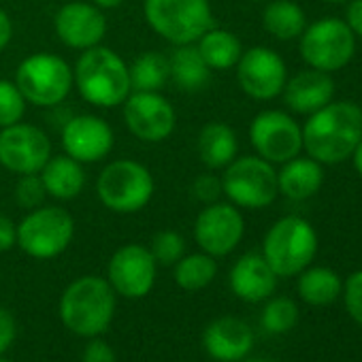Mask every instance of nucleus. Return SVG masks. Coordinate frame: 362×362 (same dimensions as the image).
<instances>
[{
  "mask_svg": "<svg viewBox=\"0 0 362 362\" xmlns=\"http://www.w3.org/2000/svg\"><path fill=\"white\" fill-rule=\"evenodd\" d=\"M362 139V109L349 100H332L309 115L303 126V149L320 164L351 158Z\"/></svg>",
  "mask_w": 362,
  "mask_h": 362,
  "instance_id": "f257e3e1",
  "label": "nucleus"
},
{
  "mask_svg": "<svg viewBox=\"0 0 362 362\" xmlns=\"http://www.w3.org/2000/svg\"><path fill=\"white\" fill-rule=\"evenodd\" d=\"M115 315V290L98 275L75 279L60 296V320L77 337L103 334Z\"/></svg>",
  "mask_w": 362,
  "mask_h": 362,
  "instance_id": "f03ea898",
  "label": "nucleus"
},
{
  "mask_svg": "<svg viewBox=\"0 0 362 362\" xmlns=\"http://www.w3.org/2000/svg\"><path fill=\"white\" fill-rule=\"evenodd\" d=\"M73 83L81 98L100 109L122 105L130 94V77L126 62L109 47H90L77 60Z\"/></svg>",
  "mask_w": 362,
  "mask_h": 362,
  "instance_id": "7ed1b4c3",
  "label": "nucleus"
},
{
  "mask_svg": "<svg viewBox=\"0 0 362 362\" xmlns=\"http://www.w3.org/2000/svg\"><path fill=\"white\" fill-rule=\"evenodd\" d=\"M143 13L149 28L173 45L197 43L214 28L209 0H145Z\"/></svg>",
  "mask_w": 362,
  "mask_h": 362,
  "instance_id": "20e7f679",
  "label": "nucleus"
},
{
  "mask_svg": "<svg viewBox=\"0 0 362 362\" xmlns=\"http://www.w3.org/2000/svg\"><path fill=\"white\" fill-rule=\"evenodd\" d=\"M317 252V233L298 218L288 216L275 222L262 243V256L277 277H292L305 271Z\"/></svg>",
  "mask_w": 362,
  "mask_h": 362,
  "instance_id": "39448f33",
  "label": "nucleus"
},
{
  "mask_svg": "<svg viewBox=\"0 0 362 362\" xmlns=\"http://www.w3.org/2000/svg\"><path fill=\"white\" fill-rule=\"evenodd\" d=\"M156 192L153 177L147 166L136 160H115L103 168L96 181L100 203L115 214H136L151 201Z\"/></svg>",
  "mask_w": 362,
  "mask_h": 362,
  "instance_id": "423d86ee",
  "label": "nucleus"
},
{
  "mask_svg": "<svg viewBox=\"0 0 362 362\" xmlns=\"http://www.w3.org/2000/svg\"><path fill=\"white\" fill-rule=\"evenodd\" d=\"M222 190L237 207L262 209L269 207L277 194V170L260 156L235 158L222 177Z\"/></svg>",
  "mask_w": 362,
  "mask_h": 362,
  "instance_id": "0eeeda50",
  "label": "nucleus"
},
{
  "mask_svg": "<svg viewBox=\"0 0 362 362\" xmlns=\"http://www.w3.org/2000/svg\"><path fill=\"white\" fill-rule=\"evenodd\" d=\"M16 86L26 103L37 107L60 105L73 88L71 66L54 54L41 52L28 56L16 71Z\"/></svg>",
  "mask_w": 362,
  "mask_h": 362,
  "instance_id": "6e6552de",
  "label": "nucleus"
},
{
  "mask_svg": "<svg viewBox=\"0 0 362 362\" xmlns=\"http://www.w3.org/2000/svg\"><path fill=\"white\" fill-rule=\"evenodd\" d=\"M75 235V220L62 207H37L18 226V245L37 260H52L66 252Z\"/></svg>",
  "mask_w": 362,
  "mask_h": 362,
  "instance_id": "1a4fd4ad",
  "label": "nucleus"
},
{
  "mask_svg": "<svg viewBox=\"0 0 362 362\" xmlns=\"http://www.w3.org/2000/svg\"><path fill=\"white\" fill-rule=\"evenodd\" d=\"M356 54V35L343 20L324 18L300 35V56L309 69L332 73L345 69Z\"/></svg>",
  "mask_w": 362,
  "mask_h": 362,
  "instance_id": "9d476101",
  "label": "nucleus"
},
{
  "mask_svg": "<svg viewBox=\"0 0 362 362\" xmlns=\"http://www.w3.org/2000/svg\"><path fill=\"white\" fill-rule=\"evenodd\" d=\"M250 141L260 158L271 164H284L303 149V128L284 111H262L252 119Z\"/></svg>",
  "mask_w": 362,
  "mask_h": 362,
  "instance_id": "9b49d317",
  "label": "nucleus"
},
{
  "mask_svg": "<svg viewBox=\"0 0 362 362\" xmlns=\"http://www.w3.org/2000/svg\"><path fill=\"white\" fill-rule=\"evenodd\" d=\"M52 158L49 136L33 124L0 128V164L16 175L39 173Z\"/></svg>",
  "mask_w": 362,
  "mask_h": 362,
  "instance_id": "f8f14e48",
  "label": "nucleus"
},
{
  "mask_svg": "<svg viewBox=\"0 0 362 362\" xmlns=\"http://www.w3.org/2000/svg\"><path fill=\"white\" fill-rule=\"evenodd\" d=\"M237 79L241 90L256 100H271L284 92L288 69L284 58L269 47H252L237 62Z\"/></svg>",
  "mask_w": 362,
  "mask_h": 362,
  "instance_id": "ddd939ff",
  "label": "nucleus"
},
{
  "mask_svg": "<svg viewBox=\"0 0 362 362\" xmlns=\"http://www.w3.org/2000/svg\"><path fill=\"white\" fill-rule=\"evenodd\" d=\"M107 281L124 298H143L156 284V260L149 247L128 243L119 247L107 269Z\"/></svg>",
  "mask_w": 362,
  "mask_h": 362,
  "instance_id": "4468645a",
  "label": "nucleus"
},
{
  "mask_svg": "<svg viewBox=\"0 0 362 362\" xmlns=\"http://www.w3.org/2000/svg\"><path fill=\"white\" fill-rule=\"evenodd\" d=\"M124 119L128 130L145 141L160 143L175 130V109L160 92H132L124 100Z\"/></svg>",
  "mask_w": 362,
  "mask_h": 362,
  "instance_id": "2eb2a0df",
  "label": "nucleus"
},
{
  "mask_svg": "<svg viewBox=\"0 0 362 362\" xmlns=\"http://www.w3.org/2000/svg\"><path fill=\"white\" fill-rule=\"evenodd\" d=\"M243 233L245 222L241 211L226 203L207 205L194 222V239L199 247L214 258L230 254L241 243Z\"/></svg>",
  "mask_w": 362,
  "mask_h": 362,
  "instance_id": "dca6fc26",
  "label": "nucleus"
},
{
  "mask_svg": "<svg viewBox=\"0 0 362 362\" xmlns=\"http://www.w3.org/2000/svg\"><path fill=\"white\" fill-rule=\"evenodd\" d=\"M113 130L98 115H77L62 128V147L66 156L81 164L100 162L113 149Z\"/></svg>",
  "mask_w": 362,
  "mask_h": 362,
  "instance_id": "f3484780",
  "label": "nucleus"
},
{
  "mask_svg": "<svg viewBox=\"0 0 362 362\" xmlns=\"http://www.w3.org/2000/svg\"><path fill=\"white\" fill-rule=\"evenodd\" d=\"M58 39L71 49H90L100 45L107 35V20L96 5L66 3L54 20Z\"/></svg>",
  "mask_w": 362,
  "mask_h": 362,
  "instance_id": "a211bd4d",
  "label": "nucleus"
},
{
  "mask_svg": "<svg viewBox=\"0 0 362 362\" xmlns=\"http://www.w3.org/2000/svg\"><path fill=\"white\" fill-rule=\"evenodd\" d=\"M203 345L207 354L220 362H237L245 358L254 347L252 328L233 315L214 320L203 332Z\"/></svg>",
  "mask_w": 362,
  "mask_h": 362,
  "instance_id": "6ab92c4d",
  "label": "nucleus"
},
{
  "mask_svg": "<svg viewBox=\"0 0 362 362\" xmlns=\"http://www.w3.org/2000/svg\"><path fill=\"white\" fill-rule=\"evenodd\" d=\"M281 94L290 111L298 115H311L334 100V81L330 73L307 69L288 79Z\"/></svg>",
  "mask_w": 362,
  "mask_h": 362,
  "instance_id": "aec40b11",
  "label": "nucleus"
},
{
  "mask_svg": "<svg viewBox=\"0 0 362 362\" xmlns=\"http://www.w3.org/2000/svg\"><path fill=\"white\" fill-rule=\"evenodd\" d=\"M275 286H277V275L269 267L262 254L241 256L230 271V288L241 300L247 303L264 300L275 292Z\"/></svg>",
  "mask_w": 362,
  "mask_h": 362,
  "instance_id": "412c9836",
  "label": "nucleus"
},
{
  "mask_svg": "<svg viewBox=\"0 0 362 362\" xmlns=\"http://www.w3.org/2000/svg\"><path fill=\"white\" fill-rule=\"evenodd\" d=\"M324 184V168L313 158H292L277 170V188L290 201H307L320 192Z\"/></svg>",
  "mask_w": 362,
  "mask_h": 362,
  "instance_id": "4be33fe9",
  "label": "nucleus"
},
{
  "mask_svg": "<svg viewBox=\"0 0 362 362\" xmlns=\"http://www.w3.org/2000/svg\"><path fill=\"white\" fill-rule=\"evenodd\" d=\"M45 192L58 201H71L79 197L86 188V170L83 164L71 156H52L45 166L39 170Z\"/></svg>",
  "mask_w": 362,
  "mask_h": 362,
  "instance_id": "5701e85b",
  "label": "nucleus"
},
{
  "mask_svg": "<svg viewBox=\"0 0 362 362\" xmlns=\"http://www.w3.org/2000/svg\"><path fill=\"white\" fill-rule=\"evenodd\" d=\"M239 151L237 132L224 122H211L203 126L199 134V156L209 168H226Z\"/></svg>",
  "mask_w": 362,
  "mask_h": 362,
  "instance_id": "b1692460",
  "label": "nucleus"
},
{
  "mask_svg": "<svg viewBox=\"0 0 362 362\" xmlns=\"http://www.w3.org/2000/svg\"><path fill=\"white\" fill-rule=\"evenodd\" d=\"M168 62H170V77L184 92H199L211 79V69L207 66L194 43L177 45Z\"/></svg>",
  "mask_w": 362,
  "mask_h": 362,
  "instance_id": "393cba45",
  "label": "nucleus"
},
{
  "mask_svg": "<svg viewBox=\"0 0 362 362\" xmlns=\"http://www.w3.org/2000/svg\"><path fill=\"white\" fill-rule=\"evenodd\" d=\"M197 49L211 71H228L237 66L243 47L235 33L222 28H209L199 41Z\"/></svg>",
  "mask_w": 362,
  "mask_h": 362,
  "instance_id": "a878e982",
  "label": "nucleus"
},
{
  "mask_svg": "<svg viewBox=\"0 0 362 362\" xmlns=\"http://www.w3.org/2000/svg\"><path fill=\"white\" fill-rule=\"evenodd\" d=\"M262 24L275 39L292 41L298 39L307 28V18L294 0H273L262 13Z\"/></svg>",
  "mask_w": 362,
  "mask_h": 362,
  "instance_id": "bb28decb",
  "label": "nucleus"
},
{
  "mask_svg": "<svg viewBox=\"0 0 362 362\" xmlns=\"http://www.w3.org/2000/svg\"><path fill=\"white\" fill-rule=\"evenodd\" d=\"M130 92H160L170 79V62L158 52H145L128 66Z\"/></svg>",
  "mask_w": 362,
  "mask_h": 362,
  "instance_id": "cd10ccee",
  "label": "nucleus"
},
{
  "mask_svg": "<svg viewBox=\"0 0 362 362\" xmlns=\"http://www.w3.org/2000/svg\"><path fill=\"white\" fill-rule=\"evenodd\" d=\"M298 294L305 303L315 307H326L334 303V298L341 294L343 284L339 275L332 269L326 267H313L298 273Z\"/></svg>",
  "mask_w": 362,
  "mask_h": 362,
  "instance_id": "c85d7f7f",
  "label": "nucleus"
},
{
  "mask_svg": "<svg viewBox=\"0 0 362 362\" xmlns=\"http://www.w3.org/2000/svg\"><path fill=\"white\" fill-rule=\"evenodd\" d=\"M216 275H218L216 258L205 252L184 256L175 264V281L186 292H199L207 288L216 279Z\"/></svg>",
  "mask_w": 362,
  "mask_h": 362,
  "instance_id": "c756f323",
  "label": "nucleus"
},
{
  "mask_svg": "<svg viewBox=\"0 0 362 362\" xmlns=\"http://www.w3.org/2000/svg\"><path fill=\"white\" fill-rule=\"evenodd\" d=\"M298 322V307L294 300L279 296L267 303L262 309V328L271 334H281L294 328Z\"/></svg>",
  "mask_w": 362,
  "mask_h": 362,
  "instance_id": "7c9ffc66",
  "label": "nucleus"
},
{
  "mask_svg": "<svg viewBox=\"0 0 362 362\" xmlns=\"http://www.w3.org/2000/svg\"><path fill=\"white\" fill-rule=\"evenodd\" d=\"M149 252H151L156 264L175 267L186 256V239L177 230H160L158 235H153Z\"/></svg>",
  "mask_w": 362,
  "mask_h": 362,
  "instance_id": "2f4dec72",
  "label": "nucleus"
},
{
  "mask_svg": "<svg viewBox=\"0 0 362 362\" xmlns=\"http://www.w3.org/2000/svg\"><path fill=\"white\" fill-rule=\"evenodd\" d=\"M26 113V98L16 81L0 79V128L22 122Z\"/></svg>",
  "mask_w": 362,
  "mask_h": 362,
  "instance_id": "473e14b6",
  "label": "nucleus"
},
{
  "mask_svg": "<svg viewBox=\"0 0 362 362\" xmlns=\"http://www.w3.org/2000/svg\"><path fill=\"white\" fill-rule=\"evenodd\" d=\"M47 192L41 181L39 173H30V175H20L18 184H16V201L18 205H22L24 209H37L43 205Z\"/></svg>",
  "mask_w": 362,
  "mask_h": 362,
  "instance_id": "72a5a7b5",
  "label": "nucleus"
},
{
  "mask_svg": "<svg viewBox=\"0 0 362 362\" xmlns=\"http://www.w3.org/2000/svg\"><path fill=\"white\" fill-rule=\"evenodd\" d=\"M343 300L351 320L362 326V271L351 273L343 284Z\"/></svg>",
  "mask_w": 362,
  "mask_h": 362,
  "instance_id": "f704fd0d",
  "label": "nucleus"
},
{
  "mask_svg": "<svg viewBox=\"0 0 362 362\" xmlns=\"http://www.w3.org/2000/svg\"><path fill=\"white\" fill-rule=\"evenodd\" d=\"M192 194H194L197 201H201L205 205L216 203L224 194V190H222V179L216 177V175H211V173L199 175L194 179V184H192Z\"/></svg>",
  "mask_w": 362,
  "mask_h": 362,
  "instance_id": "c9c22d12",
  "label": "nucleus"
},
{
  "mask_svg": "<svg viewBox=\"0 0 362 362\" xmlns=\"http://www.w3.org/2000/svg\"><path fill=\"white\" fill-rule=\"evenodd\" d=\"M81 362H117V356L107 341L92 337V341L83 349Z\"/></svg>",
  "mask_w": 362,
  "mask_h": 362,
  "instance_id": "e433bc0d",
  "label": "nucleus"
},
{
  "mask_svg": "<svg viewBox=\"0 0 362 362\" xmlns=\"http://www.w3.org/2000/svg\"><path fill=\"white\" fill-rule=\"evenodd\" d=\"M16 332H18V324H16L13 313L5 307H0V356H3L16 341Z\"/></svg>",
  "mask_w": 362,
  "mask_h": 362,
  "instance_id": "4c0bfd02",
  "label": "nucleus"
},
{
  "mask_svg": "<svg viewBox=\"0 0 362 362\" xmlns=\"http://www.w3.org/2000/svg\"><path fill=\"white\" fill-rule=\"evenodd\" d=\"M18 243V226L11 218L0 214V254L9 252Z\"/></svg>",
  "mask_w": 362,
  "mask_h": 362,
  "instance_id": "58836bf2",
  "label": "nucleus"
},
{
  "mask_svg": "<svg viewBox=\"0 0 362 362\" xmlns=\"http://www.w3.org/2000/svg\"><path fill=\"white\" fill-rule=\"evenodd\" d=\"M347 28L362 39V0H349V5L345 9V20Z\"/></svg>",
  "mask_w": 362,
  "mask_h": 362,
  "instance_id": "ea45409f",
  "label": "nucleus"
},
{
  "mask_svg": "<svg viewBox=\"0 0 362 362\" xmlns=\"http://www.w3.org/2000/svg\"><path fill=\"white\" fill-rule=\"evenodd\" d=\"M11 37H13V24H11V18H9L3 9H0V52H3V49L9 45Z\"/></svg>",
  "mask_w": 362,
  "mask_h": 362,
  "instance_id": "a19ab883",
  "label": "nucleus"
},
{
  "mask_svg": "<svg viewBox=\"0 0 362 362\" xmlns=\"http://www.w3.org/2000/svg\"><path fill=\"white\" fill-rule=\"evenodd\" d=\"M351 158H354V166H356L358 175L362 177V139L358 141V145H356V149H354Z\"/></svg>",
  "mask_w": 362,
  "mask_h": 362,
  "instance_id": "79ce46f5",
  "label": "nucleus"
},
{
  "mask_svg": "<svg viewBox=\"0 0 362 362\" xmlns=\"http://www.w3.org/2000/svg\"><path fill=\"white\" fill-rule=\"evenodd\" d=\"M92 3L98 7V9H117L124 0H92Z\"/></svg>",
  "mask_w": 362,
  "mask_h": 362,
  "instance_id": "37998d69",
  "label": "nucleus"
},
{
  "mask_svg": "<svg viewBox=\"0 0 362 362\" xmlns=\"http://www.w3.org/2000/svg\"><path fill=\"white\" fill-rule=\"evenodd\" d=\"M322 3H330V5H334V3H349V0H322Z\"/></svg>",
  "mask_w": 362,
  "mask_h": 362,
  "instance_id": "c03bdc74",
  "label": "nucleus"
},
{
  "mask_svg": "<svg viewBox=\"0 0 362 362\" xmlns=\"http://www.w3.org/2000/svg\"><path fill=\"white\" fill-rule=\"evenodd\" d=\"M247 362H271V360H264V358H252V360H247Z\"/></svg>",
  "mask_w": 362,
  "mask_h": 362,
  "instance_id": "a18cd8bd",
  "label": "nucleus"
},
{
  "mask_svg": "<svg viewBox=\"0 0 362 362\" xmlns=\"http://www.w3.org/2000/svg\"><path fill=\"white\" fill-rule=\"evenodd\" d=\"M0 362H11V360H7L5 356H0Z\"/></svg>",
  "mask_w": 362,
  "mask_h": 362,
  "instance_id": "49530a36",
  "label": "nucleus"
}]
</instances>
